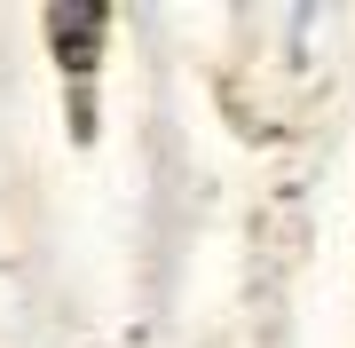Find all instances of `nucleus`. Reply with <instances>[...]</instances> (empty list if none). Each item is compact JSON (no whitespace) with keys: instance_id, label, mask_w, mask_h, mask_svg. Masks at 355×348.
I'll list each match as a JSON object with an SVG mask.
<instances>
[{"instance_id":"nucleus-1","label":"nucleus","mask_w":355,"mask_h":348,"mask_svg":"<svg viewBox=\"0 0 355 348\" xmlns=\"http://www.w3.org/2000/svg\"><path fill=\"white\" fill-rule=\"evenodd\" d=\"M48 32H55V48H64V72H87L95 40H103V8H48Z\"/></svg>"}]
</instances>
